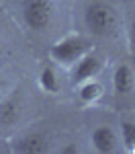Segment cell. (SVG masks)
I'll return each mask as SVG.
<instances>
[{
    "mask_svg": "<svg viewBox=\"0 0 135 154\" xmlns=\"http://www.w3.org/2000/svg\"><path fill=\"white\" fill-rule=\"evenodd\" d=\"M84 25L92 35L113 37L119 31V12L109 2L94 0L84 11Z\"/></svg>",
    "mask_w": 135,
    "mask_h": 154,
    "instance_id": "6da1fadb",
    "label": "cell"
},
{
    "mask_svg": "<svg viewBox=\"0 0 135 154\" xmlns=\"http://www.w3.org/2000/svg\"><path fill=\"white\" fill-rule=\"evenodd\" d=\"M94 45L82 35H66V37H61V39H57L49 48V60L55 66L70 70L74 64L82 58L86 51H90Z\"/></svg>",
    "mask_w": 135,
    "mask_h": 154,
    "instance_id": "7a4b0ae2",
    "label": "cell"
},
{
    "mask_svg": "<svg viewBox=\"0 0 135 154\" xmlns=\"http://www.w3.org/2000/svg\"><path fill=\"white\" fill-rule=\"evenodd\" d=\"M21 14L27 29L45 33L55 21V4L53 0H21Z\"/></svg>",
    "mask_w": 135,
    "mask_h": 154,
    "instance_id": "3957f363",
    "label": "cell"
},
{
    "mask_svg": "<svg viewBox=\"0 0 135 154\" xmlns=\"http://www.w3.org/2000/svg\"><path fill=\"white\" fill-rule=\"evenodd\" d=\"M102 66H104V58L92 48L70 68V72H72V82L80 84V82H84V80L96 78L98 74L102 72Z\"/></svg>",
    "mask_w": 135,
    "mask_h": 154,
    "instance_id": "277c9868",
    "label": "cell"
},
{
    "mask_svg": "<svg viewBox=\"0 0 135 154\" xmlns=\"http://www.w3.org/2000/svg\"><path fill=\"white\" fill-rule=\"evenodd\" d=\"M90 148L96 154H115L121 150L119 134L110 125H98L90 134Z\"/></svg>",
    "mask_w": 135,
    "mask_h": 154,
    "instance_id": "5b68a950",
    "label": "cell"
},
{
    "mask_svg": "<svg viewBox=\"0 0 135 154\" xmlns=\"http://www.w3.org/2000/svg\"><path fill=\"white\" fill-rule=\"evenodd\" d=\"M12 150L21 154H41L49 150V138L39 130L25 131L21 138L12 142Z\"/></svg>",
    "mask_w": 135,
    "mask_h": 154,
    "instance_id": "8992f818",
    "label": "cell"
},
{
    "mask_svg": "<svg viewBox=\"0 0 135 154\" xmlns=\"http://www.w3.org/2000/svg\"><path fill=\"white\" fill-rule=\"evenodd\" d=\"M135 88V72L129 64L119 62L113 70V91L117 97H129Z\"/></svg>",
    "mask_w": 135,
    "mask_h": 154,
    "instance_id": "52a82bcc",
    "label": "cell"
},
{
    "mask_svg": "<svg viewBox=\"0 0 135 154\" xmlns=\"http://www.w3.org/2000/svg\"><path fill=\"white\" fill-rule=\"evenodd\" d=\"M76 86H78L76 88V97H78V101L82 105H94L104 95V86L98 80V76L96 78H90V80H84V82L76 84Z\"/></svg>",
    "mask_w": 135,
    "mask_h": 154,
    "instance_id": "ba28073f",
    "label": "cell"
},
{
    "mask_svg": "<svg viewBox=\"0 0 135 154\" xmlns=\"http://www.w3.org/2000/svg\"><path fill=\"white\" fill-rule=\"evenodd\" d=\"M37 84H39V88L43 91V93H47V95H55V93H60L61 88V80H60V72L55 66H43L39 74H37Z\"/></svg>",
    "mask_w": 135,
    "mask_h": 154,
    "instance_id": "9c48e42d",
    "label": "cell"
},
{
    "mask_svg": "<svg viewBox=\"0 0 135 154\" xmlns=\"http://www.w3.org/2000/svg\"><path fill=\"white\" fill-rule=\"evenodd\" d=\"M119 140H121L125 152H135V121L133 119H125V121H121Z\"/></svg>",
    "mask_w": 135,
    "mask_h": 154,
    "instance_id": "30bf717a",
    "label": "cell"
},
{
    "mask_svg": "<svg viewBox=\"0 0 135 154\" xmlns=\"http://www.w3.org/2000/svg\"><path fill=\"white\" fill-rule=\"evenodd\" d=\"M19 117V105L14 99H4L0 101V125H12Z\"/></svg>",
    "mask_w": 135,
    "mask_h": 154,
    "instance_id": "8fae6325",
    "label": "cell"
},
{
    "mask_svg": "<svg viewBox=\"0 0 135 154\" xmlns=\"http://www.w3.org/2000/svg\"><path fill=\"white\" fill-rule=\"evenodd\" d=\"M127 39H129V45L135 51V17L129 21V27H127Z\"/></svg>",
    "mask_w": 135,
    "mask_h": 154,
    "instance_id": "7c38bea8",
    "label": "cell"
},
{
    "mask_svg": "<svg viewBox=\"0 0 135 154\" xmlns=\"http://www.w3.org/2000/svg\"><path fill=\"white\" fill-rule=\"evenodd\" d=\"M60 152L61 154H76V152H80V148L76 144H70V146H60Z\"/></svg>",
    "mask_w": 135,
    "mask_h": 154,
    "instance_id": "4fadbf2b",
    "label": "cell"
},
{
    "mask_svg": "<svg viewBox=\"0 0 135 154\" xmlns=\"http://www.w3.org/2000/svg\"><path fill=\"white\" fill-rule=\"evenodd\" d=\"M0 152H4V148H2V146H0Z\"/></svg>",
    "mask_w": 135,
    "mask_h": 154,
    "instance_id": "5bb4252c",
    "label": "cell"
},
{
    "mask_svg": "<svg viewBox=\"0 0 135 154\" xmlns=\"http://www.w3.org/2000/svg\"><path fill=\"white\" fill-rule=\"evenodd\" d=\"M0 51H2V41H0Z\"/></svg>",
    "mask_w": 135,
    "mask_h": 154,
    "instance_id": "9a60e30c",
    "label": "cell"
}]
</instances>
